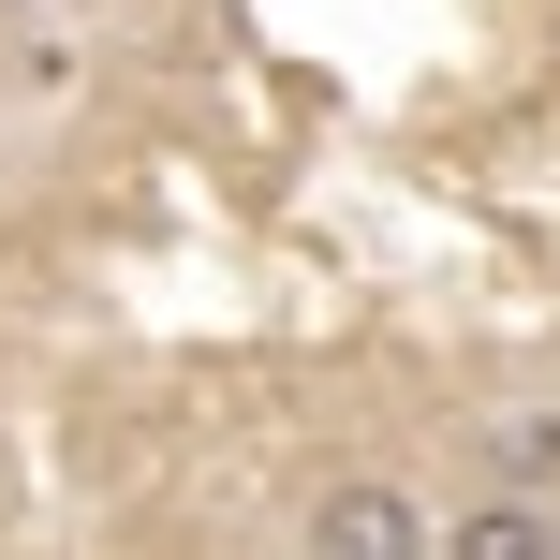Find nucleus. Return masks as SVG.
<instances>
[{"mask_svg": "<svg viewBox=\"0 0 560 560\" xmlns=\"http://www.w3.org/2000/svg\"><path fill=\"white\" fill-rule=\"evenodd\" d=\"M310 546H339V560H413V546H443V516H428L413 487H384V472H339L325 502H310Z\"/></svg>", "mask_w": 560, "mask_h": 560, "instance_id": "obj_1", "label": "nucleus"}, {"mask_svg": "<svg viewBox=\"0 0 560 560\" xmlns=\"http://www.w3.org/2000/svg\"><path fill=\"white\" fill-rule=\"evenodd\" d=\"M443 546L457 560H546L560 546V502H546V487H487L472 516H443Z\"/></svg>", "mask_w": 560, "mask_h": 560, "instance_id": "obj_2", "label": "nucleus"}, {"mask_svg": "<svg viewBox=\"0 0 560 560\" xmlns=\"http://www.w3.org/2000/svg\"><path fill=\"white\" fill-rule=\"evenodd\" d=\"M487 472L502 487H560V413H502L487 428Z\"/></svg>", "mask_w": 560, "mask_h": 560, "instance_id": "obj_3", "label": "nucleus"}]
</instances>
